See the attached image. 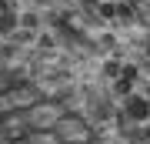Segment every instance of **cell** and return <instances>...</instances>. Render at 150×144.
I'll list each match as a JSON object with an SVG mask.
<instances>
[{"label": "cell", "mask_w": 150, "mask_h": 144, "mask_svg": "<svg viewBox=\"0 0 150 144\" xmlns=\"http://www.w3.org/2000/svg\"><path fill=\"white\" fill-rule=\"evenodd\" d=\"M23 141H27V144H60L54 131H27Z\"/></svg>", "instance_id": "obj_5"}, {"label": "cell", "mask_w": 150, "mask_h": 144, "mask_svg": "<svg viewBox=\"0 0 150 144\" xmlns=\"http://www.w3.org/2000/svg\"><path fill=\"white\" fill-rule=\"evenodd\" d=\"M7 87H10V84H7V77L0 74V91H7Z\"/></svg>", "instance_id": "obj_7"}, {"label": "cell", "mask_w": 150, "mask_h": 144, "mask_svg": "<svg viewBox=\"0 0 150 144\" xmlns=\"http://www.w3.org/2000/svg\"><path fill=\"white\" fill-rule=\"evenodd\" d=\"M50 131L57 134L60 144H90V128H87L80 117H70V114H64Z\"/></svg>", "instance_id": "obj_3"}, {"label": "cell", "mask_w": 150, "mask_h": 144, "mask_svg": "<svg viewBox=\"0 0 150 144\" xmlns=\"http://www.w3.org/2000/svg\"><path fill=\"white\" fill-rule=\"evenodd\" d=\"M134 4V10H137V17L144 20L147 27H150V0H130Z\"/></svg>", "instance_id": "obj_6"}, {"label": "cell", "mask_w": 150, "mask_h": 144, "mask_svg": "<svg viewBox=\"0 0 150 144\" xmlns=\"http://www.w3.org/2000/svg\"><path fill=\"white\" fill-rule=\"evenodd\" d=\"M0 131H4L7 141H20L23 134H27V117H23V111L4 114V117H0Z\"/></svg>", "instance_id": "obj_4"}, {"label": "cell", "mask_w": 150, "mask_h": 144, "mask_svg": "<svg viewBox=\"0 0 150 144\" xmlns=\"http://www.w3.org/2000/svg\"><path fill=\"white\" fill-rule=\"evenodd\" d=\"M37 101H43L37 87H7V91H0V117L4 114H13V111H27V107H33Z\"/></svg>", "instance_id": "obj_2"}, {"label": "cell", "mask_w": 150, "mask_h": 144, "mask_svg": "<svg viewBox=\"0 0 150 144\" xmlns=\"http://www.w3.org/2000/svg\"><path fill=\"white\" fill-rule=\"evenodd\" d=\"M10 144H27V141H23V138H20V141H10Z\"/></svg>", "instance_id": "obj_9"}, {"label": "cell", "mask_w": 150, "mask_h": 144, "mask_svg": "<svg viewBox=\"0 0 150 144\" xmlns=\"http://www.w3.org/2000/svg\"><path fill=\"white\" fill-rule=\"evenodd\" d=\"M64 114L67 111H64L60 101H37L33 107L23 111V117H27V131H50Z\"/></svg>", "instance_id": "obj_1"}, {"label": "cell", "mask_w": 150, "mask_h": 144, "mask_svg": "<svg viewBox=\"0 0 150 144\" xmlns=\"http://www.w3.org/2000/svg\"><path fill=\"white\" fill-rule=\"evenodd\" d=\"M0 144H10V141H7V138H4V131H0Z\"/></svg>", "instance_id": "obj_8"}]
</instances>
